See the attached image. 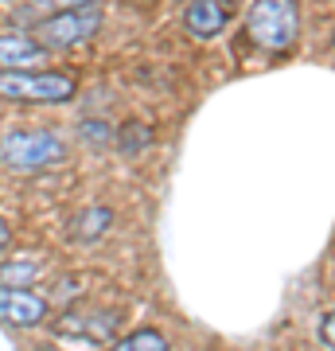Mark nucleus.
<instances>
[{
	"label": "nucleus",
	"mask_w": 335,
	"mask_h": 351,
	"mask_svg": "<svg viewBox=\"0 0 335 351\" xmlns=\"http://www.w3.org/2000/svg\"><path fill=\"white\" fill-rule=\"evenodd\" d=\"M246 32L261 51H288L300 36V8L297 0H253L246 12Z\"/></svg>",
	"instance_id": "obj_1"
},
{
	"label": "nucleus",
	"mask_w": 335,
	"mask_h": 351,
	"mask_svg": "<svg viewBox=\"0 0 335 351\" xmlns=\"http://www.w3.org/2000/svg\"><path fill=\"white\" fill-rule=\"evenodd\" d=\"M66 145L62 137H55L51 129H12L8 137L0 141V160L16 168V172H36L47 164L66 160Z\"/></svg>",
	"instance_id": "obj_2"
},
{
	"label": "nucleus",
	"mask_w": 335,
	"mask_h": 351,
	"mask_svg": "<svg viewBox=\"0 0 335 351\" xmlns=\"http://www.w3.org/2000/svg\"><path fill=\"white\" fill-rule=\"evenodd\" d=\"M78 82L59 71H4L0 66V98L12 101H66Z\"/></svg>",
	"instance_id": "obj_3"
},
{
	"label": "nucleus",
	"mask_w": 335,
	"mask_h": 351,
	"mask_svg": "<svg viewBox=\"0 0 335 351\" xmlns=\"http://www.w3.org/2000/svg\"><path fill=\"white\" fill-rule=\"evenodd\" d=\"M98 27H101V8L90 4V8H66V12H55L47 20H39L32 27V39L43 51H62V47H75V43L90 39Z\"/></svg>",
	"instance_id": "obj_4"
},
{
	"label": "nucleus",
	"mask_w": 335,
	"mask_h": 351,
	"mask_svg": "<svg viewBox=\"0 0 335 351\" xmlns=\"http://www.w3.org/2000/svg\"><path fill=\"white\" fill-rule=\"evenodd\" d=\"M0 320L12 328H36L39 320H47V301L32 289L0 285Z\"/></svg>",
	"instance_id": "obj_5"
},
{
	"label": "nucleus",
	"mask_w": 335,
	"mask_h": 351,
	"mask_svg": "<svg viewBox=\"0 0 335 351\" xmlns=\"http://www.w3.org/2000/svg\"><path fill=\"white\" fill-rule=\"evenodd\" d=\"M43 59H47V51L27 32H0V66L4 71H32Z\"/></svg>",
	"instance_id": "obj_6"
},
{
	"label": "nucleus",
	"mask_w": 335,
	"mask_h": 351,
	"mask_svg": "<svg viewBox=\"0 0 335 351\" xmlns=\"http://www.w3.org/2000/svg\"><path fill=\"white\" fill-rule=\"evenodd\" d=\"M226 20H230V12H226V4H219V0H195V4H187V12H184L187 32L199 39L219 36L226 27Z\"/></svg>",
	"instance_id": "obj_7"
},
{
	"label": "nucleus",
	"mask_w": 335,
	"mask_h": 351,
	"mask_svg": "<svg viewBox=\"0 0 335 351\" xmlns=\"http://www.w3.org/2000/svg\"><path fill=\"white\" fill-rule=\"evenodd\" d=\"M113 351H172V343H168L156 328H140V332H129Z\"/></svg>",
	"instance_id": "obj_8"
},
{
	"label": "nucleus",
	"mask_w": 335,
	"mask_h": 351,
	"mask_svg": "<svg viewBox=\"0 0 335 351\" xmlns=\"http://www.w3.org/2000/svg\"><path fill=\"white\" fill-rule=\"evenodd\" d=\"M110 219H113V215L106 211V207H86V211H82V219L75 223V234H78L82 242H94L101 230L110 226Z\"/></svg>",
	"instance_id": "obj_9"
},
{
	"label": "nucleus",
	"mask_w": 335,
	"mask_h": 351,
	"mask_svg": "<svg viewBox=\"0 0 335 351\" xmlns=\"http://www.w3.org/2000/svg\"><path fill=\"white\" fill-rule=\"evenodd\" d=\"M36 277H39L36 265H0V281L12 285V289H20L16 281H36Z\"/></svg>",
	"instance_id": "obj_10"
},
{
	"label": "nucleus",
	"mask_w": 335,
	"mask_h": 351,
	"mask_svg": "<svg viewBox=\"0 0 335 351\" xmlns=\"http://www.w3.org/2000/svg\"><path fill=\"white\" fill-rule=\"evenodd\" d=\"M39 8H55V12H66V8H90L98 0H36Z\"/></svg>",
	"instance_id": "obj_11"
},
{
	"label": "nucleus",
	"mask_w": 335,
	"mask_h": 351,
	"mask_svg": "<svg viewBox=\"0 0 335 351\" xmlns=\"http://www.w3.org/2000/svg\"><path fill=\"white\" fill-rule=\"evenodd\" d=\"M8 239H12V230H8V223H4V219H0V250L8 246Z\"/></svg>",
	"instance_id": "obj_12"
}]
</instances>
